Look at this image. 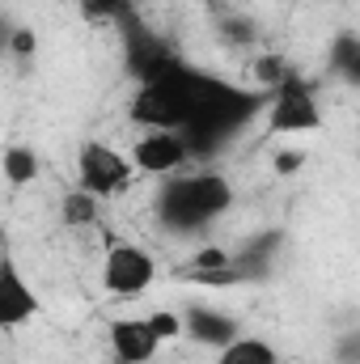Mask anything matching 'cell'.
I'll list each match as a JSON object with an SVG mask.
<instances>
[{
    "label": "cell",
    "mask_w": 360,
    "mask_h": 364,
    "mask_svg": "<svg viewBox=\"0 0 360 364\" xmlns=\"http://www.w3.org/2000/svg\"><path fill=\"white\" fill-rule=\"evenodd\" d=\"M157 331L149 326V318H115L110 322V352L115 360H127V364H149L157 360Z\"/></svg>",
    "instance_id": "6"
},
{
    "label": "cell",
    "mask_w": 360,
    "mask_h": 364,
    "mask_svg": "<svg viewBox=\"0 0 360 364\" xmlns=\"http://www.w3.org/2000/svg\"><path fill=\"white\" fill-rule=\"evenodd\" d=\"M271 166H275V174H292V170H301V166H305V149H301V153H280Z\"/></svg>",
    "instance_id": "17"
},
{
    "label": "cell",
    "mask_w": 360,
    "mask_h": 364,
    "mask_svg": "<svg viewBox=\"0 0 360 364\" xmlns=\"http://www.w3.org/2000/svg\"><path fill=\"white\" fill-rule=\"evenodd\" d=\"M4 178L13 182V186H26V182L38 178V157H34V149H21V144H13V149H4Z\"/></svg>",
    "instance_id": "10"
},
{
    "label": "cell",
    "mask_w": 360,
    "mask_h": 364,
    "mask_svg": "<svg viewBox=\"0 0 360 364\" xmlns=\"http://www.w3.org/2000/svg\"><path fill=\"white\" fill-rule=\"evenodd\" d=\"M195 149H191V140L182 136V132H144L140 140H136V149H132V161H136V170L140 174H174L186 166V157H191Z\"/></svg>",
    "instance_id": "5"
},
{
    "label": "cell",
    "mask_w": 360,
    "mask_h": 364,
    "mask_svg": "<svg viewBox=\"0 0 360 364\" xmlns=\"http://www.w3.org/2000/svg\"><path fill=\"white\" fill-rule=\"evenodd\" d=\"M13 51H17V55H30V51H34V34H30V30H17V34H13Z\"/></svg>",
    "instance_id": "18"
},
{
    "label": "cell",
    "mask_w": 360,
    "mask_h": 364,
    "mask_svg": "<svg viewBox=\"0 0 360 364\" xmlns=\"http://www.w3.org/2000/svg\"><path fill=\"white\" fill-rule=\"evenodd\" d=\"M216 364H280L275 348L268 339H255V335H238L229 348H221Z\"/></svg>",
    "instance_id": "9"
},
{
    "label": "cell",
    "mask_w": 360,
    "mask_h": 364,
    "mask_svg": "<svg viewBox=\"0 0 360 364\" xmlns=\"http://www.w3.org/2000/svg\"><path fill=\"white\" fill-rule=\"evenodd\" d=\"M132 166H136V161H127V157L115 153L110 144L90 140V144H81V157H77L81 191H90V195H97V199L119 195V191H127V182H132Z\"/></svg>",
    "instance_id": "4"
},
{
    "label": "cell",
    "mask_w": 360,
    "mask_h": 364,
    "mask_svg": "<svg viewBox=\"0 0 360 364\" xmlns=\"http://www.w3.org/2000/svg\"><path fill=\"white\" fill-rule=\"evenodd\" d=\"M229 203H233V191L221 174H186V178H170L162 186L157 212L174 233H195L212 225Z\"/></svg>",
    "instance_id": "1"
},
{
    "label": "cell",
    "mask_w": 360,
    "mask_h": 364,
    "mask_svg": "<svg viewBox=\"0 0 360 364\" xmlns=\"http://www.w3.org/2000/svg\"><path fill=\"white\" fill-rule=\"evenodd\" d=\"M97 220V195H90V191H73L68 199H64V225H73V229H85V225H93Z\"/></svg>",
    "instance_id": "11"
},
{
    "label": "cell",
    "mask_w": 360,
    "mask_h": 364,
    "mask_svg": "<svg viewBox=\"0 0 360 364\" xmlns=\"http://www.w3.org/2000/svg\"><path fill=\"white\" fill-rule=\"evenodd\" d=\"M81 9H85V17H93V21H110V17L123 13V0H81Z\"/></svg>",
    "instance_id": "15"
},
{
    "label": "cell",
    "mask_w": 360,
    "mask_h": 364,
    "mask_svg": "<svg viewBox=\"0 0 360 364\" xmlns=\"http://www.w3.org/2000/svg\"><path fill=\"white\" fill-rule=\"evenodd\" d=\"M153 279H157V263L149 250H140L136 242H110L102 263V288L110 296H140L149 292Z\"/></svg>",
    "instance_id": "3"
},
{
    "label": "cell",
    "mask_w": 360,
    "mask_h": 364,
    "mask_svg": "<svg viewBox=\"0 0 360 364\" xmlns=\"http://www.w3.org/2000/svg\"><path fill=\"white\" fill-rule=\"evenodd\" d=\"M335 68H339L352 85H360V38H339V43H335Z\"/></svg>",
    "instance_id": "12"
},
{
    "label": "cell",
    "mask_w": 360,
    "mask_h": 364,
    "mask_svg": "<svg viewBox=\"0 0 360 364\" xmlns=\"http://www.w3.org/2000/svg\"><path fill=\"white\" fill-rule=\"evenodd\" d=\"M38 314V296H34V288L26 284V275L17 272V263L13 259H4L0 263V326H21V322H30Z\"/></svg>",
    "instance_id": "7"
},
{
    "label": "cell",
    "mask_w": 360,
    "mask_h": 364,
    "mask_svg": "<svg viewBox=\"0 0 360 364\" xmlns=\"http://www.w3.org/2000/svg\"><path fill=\"white\" fill-rule=\"evenodd\" d=\"M149 326H153L157 339L166 343V339H179L182 331H186V318L174 314V309H153V314H149Z\"/></svg>",
    "instance_id": "13"
},
{
    "label": "cell",
    "mask_w": 360,
    "mask_h": 364,
    "mask_svg": "<svg viewBox=\"0 0 360 364\" xmlns=\"http://www.w3.org/2000/svg\"><path fill=\"white\" fill-rule=\"evenodd\" d=\"M186 335L195 343H208V348H229L238 339V322L229 314H216V309H191L186 314Z\"/></svg>",
    "instance_id": "8"
},
{
    "label": "cell",
    "mask_w": 360,
    "mask_h": 364,
    "mask_svg": "<svg viewBox=\"0 0 360 364\" xmlns=\"http://www.w3.org/2000/svg\"><path fill=\"white\" fill-rule=\"evenodd\" d=\"M284 77H288V68H284V60H280V55H263V60L255 64V81H259L263 90H275Z\"/></svg>",
    "instance_id": "14"
},
{
    "label": "cell",
    "mask_w": 360,
    "mask_h": 364,
    "mask_svg": "<svg viewBox=\"0 0 360 364\" xmlns=\"http://www.w3.org/2000/svg\"><path fill=\"white\" fill-rule=\"evenodd\" d=\"M221 26H225V34H229L233 43H242V47H246V43L255 38V30H250V21H233V17H229V21H221Z\"/></svg>",
    "instance_id": "16"
},
{
    "label": "cell",
    "mask_w": 360,
    "mask_h": 364,
    "mask_svg": "<svg viewBox=\"0 0 360 364\" xmlns=\"http://www.w3.org/2000/svg\"><path fill=\"white\" fill-rule=\"evenodd\" d=\"M322 127V106L314 90L288 73L275 90H271V114H268V132L271 136H297V132H318Z\"/></svg>",
    "instance_id": "2"
},
{
    "label": "cell",
    "mask_w": 360,
    "mask_h": 364,
    "mask_svg": "<svg viewBox=\"0 0 360 364\" xmlns=\"http://www.w3.org/2000/svg\"><path fill=\"white\" fill-rule=\"evenodd\" d=\"M115 364H127V360H115Z\"/></svg>",
    "instance_id": "19"
}]
</instances>
